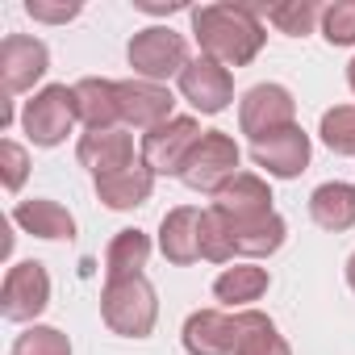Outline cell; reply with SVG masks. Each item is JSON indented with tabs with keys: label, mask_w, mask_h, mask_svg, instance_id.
<instances>
[{
	"label": "cell",
	"mask_w": 355,
	"mask_h": 355,
	"mask_svg": "<svg viewBox=\"0 0 355 355\" xmlns=\"http://www.w3.org/2000/svg\"><path fill=\"white\" fill-rule=\"evenodd\" d=\"M268 288H272L268 268H259V263H251V259H239L234 268H226V272L214 280V297H218L226 309H251V301H259Z\"/></svg>",
	"instance_id": "21"
},
{
	"label": "cell",
	"mask_w": 355,
	"mask_h": 355,
	"mask_svg": "<svg viewBox=\"0 0 355 355\" xmlns=\"http://www.w3.org/2000/svg\"><path fill=\"white\" fill-rule=\"evenodd\" d=\"M297 125V101L284 84H255L239 101V130L251 142H263L280 130Z\"/></svg>",
	"instance_id": "7"
},
{
	"label": "cell",
	"mask_w": 355,
	"mask_h": 355,
	"mask_svg": "<svg viewBox=\"0 0 355 355\" xmlns=\"http://www.w3.org/2000/svg\"><path fill=\"white\" fill-rule=\"evenodd\" d=\"M230 226V243H234V255L239 259H268V255H276L280 247H284V239H288V226H284V218L272 209V214H263V218H251V222H226Z\"/></svg>",
	"instance_id": "19"
},
{
	"label": "cell",
	"mask_w": 355,
	"mask_h": 355,
	"mask_svg": "<svg viewBox=\"0 0 355 355\" xmlns=\"http://www.w3.org/2000/svg\"><path fill=\"white\" fill-rule=\"evenodd\" d=\"M347 88H351V92H355V59H351V63H347Z\"/></svg>",
	"instance_id": "34"
},
{
	"label": "cell",
	"mask_w": 355,
	"mask_h": 355,
	"mask_svg": "<svg viewBox=\"0 0 355 355\" xmlns=\"http://www.w3.org/2000/svg\"><path fill=\"white\" fill-rule=\"evenodd\" d=\"M26 175H30V150L21 142L5 138V142H0V184H5L9 193H21Z\"/></svg>",
	"instance_id": "30"
},
{
	"label": "cell",
	"mask_w": 355,
	"mask_h": 355,
	"mask_svg": "<svg viewBox=\"0 0 355 355\" xmlns=\"http://www.w3.org/2000/svg\"><path fill=\"white\" fill-rule=\"evenodd\" d=\"M80 113H76V88L67 84H46L38 88L26 109H21V130L34 146H59L67 142V134L76 130Z\"/></svg>",
	"instance_id": "4"
},
{
	"label": "cell",
	"mask_w": 355,
	"mask_h": 355,
	"mask_svg": "<svg viewBox=\"0 0 355 355\" xmlns=\"http://www.w3.org/2000/svg\"><path fill=\"white\" fill-rule=\"evenodd\" d=\"M189 17H193V38L201 55L222 67L255 63L268 42V26L255 5H201V9H189Z\"/></svg>",
	"instance_id": "1"
},
{
	"label": "cell",
	"mask_w": 355,
	"mask_h": 355,
	"mask_svg": "<svg viewBox=\"0 0 355 355\" xmlns=\"http://www.w3.org/2000/svg\"><path fill=\"white\" fill-rule=\"evenodd\" d=\"M239 159H243V150H239V142L226 130H205V138L197 142V150L189 155V163L180 171V180L193 193L218 197V189L230 184L234 175H239Z\"/></svg>",
	"instance_id": "5"
},
{
	"label": "cell",
	"mask_w": 355,
	"mask_h": 355,
	"mask_svg": "<svg viewBox=\"0 0 355 355\" xmlns=\"http://www.w3.org/2000/svg\"><path fill=\"white\" fill-rule=\"evenodd\" d=\"M268 21L288 38H305V34H313V26H322V9L313 0H284V5L268 9Z\"/></svg>",
	"instance_id": "25"
},
{
	"label": "cell",
	"mask_w": 355,
	"mask_h": 355,
	"mask_svg": "<svg viewBox=\"0 0 355 355\" xmlns=\"http://www.w3.org/2000/svg\"><path fill=\"white\" fill-rule=\"evenodd\" d=\"M46 305H51L46 263H38V259L13 263L5 272V284H0V313H5L9 322H34Z\"/></svg>",
	"instance_id": "8"
},
{
	"label": "cell",
	"mask_w": 355,
	"mask_h": 355,
	"mask_svg": "<svg viewBox=\"0 0 355 355\" xmlns=\"http://www.w3.org/2000/svg\"><path fill=\"white\" fill-rule=\"evenodd\" d=\"M101 318L113 334L121 338H146L159 322V293L146 276L134 280H113L101 293Z\"/></svg>",
	"instance_id": "2"
},
{
	"label": "cell",
	"mask_w": 355,
	"mask_h": 355,
	"mask_svg": "<svg viewBox=\"0 0 355 355\" xmlns=\"http://www.w3.org/2000/svg\"><path fill=\"white\" fill-rule=\"evenodd\" d=\"M180 96H184L197 113L218 117V113H226L230 101H234V76H230V67H222V63L197 55V59L180 71Z\"/></svg>",
	"instance_id": "10"
},
{
	"label": "cell",
	"mask_w": 355,
	"mask_h": 355,
	"mask_svg": "<svg viewBox=\"0 0 355 355\" xmlns=\"http://www.w3.org/2000/svg\"><path fill=\"white\" fill-rule=\"evenodd\" d=\"M201 222H205V209L197 205H175L163 214L159 222V251L167 263L175 268H193L201 259Z\"/></svg>",
	"instance_id": "13"
},
{
	"label": "cell",
	"mask_w": 355,
	"mask_h": 355,
	"mask_svg": "<svg viewBox=\"0 0 355 355\" xmlns=\"http://www.w3.org/2000/svg\"><path fill=\"white\" fill-rule=\"evenodd\" d=\"M117 96H121V125L130 130H142L150 134L155 125L171 121L175 113V96L163 88V84H150V80H117Z\"/></svg>",
	"instance_id": "12"
},
{
	"label": "cell",
	"mask_w": 355,
	"mask_h": 355,
	"mask_svg": "<svg viewBox=\"0 0 355 355\" xmlns=\"http://www.w3.org/2000/svg\"><path fill=\"white\" fill-rule=\"evenodd\" d=\"M318 134H322V142H326L334 155L355 159V105H334V109H326L322 121H318Z\"/></svg>",
	"instance_id": "26"
},
{
	"label": "cell",
	"mask_w": 355,
	"mask_h": 355,
	"mask_svg": "<svg viewBox=\"0 0 355 355\" xmlns=\"http://www.w3.org/2000/svg\"><path fill=\"white\" fill-rule=\"evenodd\" d=\"M92 189H96V197H101L105 209L130 214V209H138V205L150 201V193H155V171L138 159V163L125 167V171H113V175H101V180H92Z\"/></svg>",
	"instance_id": "17"
},
{
	"label": "cell",
	"mask_w": 355,
	"mask_h": 355,
	"mask_svg": "<svg viewBox=\"0 0 355 355\" xmlns=\"http://www.w3.org/2000/svg\"><path fill=\"white\" fill-rule=\"evenodd\" d=\"M180 338H184L189 355H234L239 326H234V313H226V309H197V313H189Z\"/></svg>",
	"instance_id": "15"
},
{
	"label": "cell",
	"mask_w": 355,
	"mask_h": 355,
	"mask_svg": "<svg viewBox=\"0 0 355 355\" xmlns=\"http://www.w3.org/2000/svg\"><path fill=\"white\" fill-rule=\"evenodd\" d=\"M26 13L42 26H67L84 13L80 0H26Z\"/></svg>",
	"instance_id": "31"
},
{
	"label": "cell",
	"mask_w": 355,
	"mask_h": 355,
	"mask_svg": "<svg viewBox=\"0 0 355 355\" xmlns=\"http://www.w3.org/2000/svg\"><path fill=\"white\" fill-rule=\"evenodd\" d=\"M13 226H21L26 234L34 239H46V243H71L76 239V218L51 201V197H30L13 209Z\"/></svg>",
	"instance_id": "18"
},
{
	"label": "cell",
	"mask_w": 355,
	"mask_h": 355,
	"mask_svg": "<svg viewBox=\"0 0 355 355\" xmlns=\"http://www.w3.org/2000/svg\"><path fill=\"white\" fill-rule=\"evenodd\" d=\"M309 218L313 226L330 230V234H343L355 226V184H343V180H326L309 193Z\"/></svg>",
	"instance_id": "22"
},
{
	"label": "cell",
	"mask_w": 355,
	"mask_h": 355,
	"mask_svg": "<svg viewBox=\"0 0 355 355\" xmlns=\"http://www.w3.org/2000/svg\"><path fill=\"white\" fill-rule=\"evenodd\" d=\"M322 38L330 46H355V0H334L322 9Z\"/></svg>",
	"instance_id": "29"
},
{
	"label": "cell",
	"mask_w": 355,
	"mask_h": 355,
	"mask_svg": "<svg viewBox=\"0 0 355 355\" xmlns=\"http://www.w3.org/2000/svg\"><path fill=\"white\" fill-rule=\"evenodd\" d=\"M146 259H150V239H146L138 226H134V230H117L113 243L105 247V284L142 276Z\"/></svg>",
	"instance_id": "24"
},
{
	"label": "cell",
	"mask_w": 355,
	"mask_h": 355,
	"mask_svg": "<svg viewBox=\"0 0 355 355\" xmlns=\"http://www.w3.org/2000/svg\"><path fill=\"white\" fill-rule=\"evenodd\" d=\"M214 209H218L226 222H251V218H263V214H272V189H268L263 175H255V171H239L230 184L218 189Z\"/></svg>",
	"instance_id": "16"
},
{
	"label": "cell",
	"mask_w": 355,
	"mask_h": 355,
	"mask_svg": "<svg viewBox=\"0 0 355 355\" xmlns=\"http://www.w3.org/2000/svg\"><path fill=\"white\" fill-rule=\"evenodd\" d=\"M134 9H142V13H155V17H171V13H184V5H150V0H134Z\"/></svg>",
	"instance_id": "32"
},
{
	"label": "cell",
	"mask_w": 355,
	"mask_h": 355,
	"mask_svg": "<svg viewBox=\"0 0 355 355\" xmlns=\"http://www.w3.org/2000/svg\"><path fill=\"white\" fill-rule=\"evenodd\" d=\"M309 155H313V146H309V134L301 125H288L263 142H251V163L263 167L272 180H297L309 167Z\"/></svg>",
	"instance_id": "11"
},
{
	"label": "cell",
	"mask_w": 355,
	"mask_h": 355,
	"mask_svg": "<svg viewBox=\"0 0 355 355\" xmlns=\"http://www.w3.org/2000/svg\"><path fill=\"white\" fill-rule=\"evenodd\" d=\"M46 71H51V51H46L42 38L9 34L0 42V84H5V96L30 92Z\"/></svg>",
	"instance_id": "9"
},
{
	"label": "cell",
	"mask_w": 355,
	"mask_h": 355,
	"mask_svg": "<svg viewBox=\"0 0 355 355\" xmlns=\"http://www.w3.org/2000/svg\"><path fill=\"white\" fill-rule=\"evenodd\" d=\"M201 138H205V130H201L197 117H171V121L155 125L150 134H142L138 155L155 175H180Z\"/></svg>",
	"instance_id": "6"
},
{
	"label": "cell",
	"mask_w": 355,
	"mask_h": 355,
	"mask_svg": "<svg viewBox=\"0 0 355 355\" xmlns=\"http://www.w3.org/2000/svg\"><path fill=\"white\" fill-rule=\"evenodd\" d=\"M76 88V113L88 130H117L121 121V96H117V80H101V76H88Z\"/></svg>",
	"instance_id": "20"
},
{
	"label": "cell",
	"mask_w": 355,
	"mask_h": 355,
	"mask_svg": "<svg viewBox=\"0 0 355 355\" xmlns=\"http://www.w3.org/2000/svg\"><path fill=\"white\" fill-rule=\"evenodd\" d=\"M234 326H239V343L234 355H293L288 338L276 330V322L259 309H234Z\"/></svg>",
	"instance_id": "23"
},
{
	"label": "cell",
	"mask_w": 355,
	"mask_h": 355,
	"mask_svg": "<svg viewBox=\"0 0 355 355\" xmlns=\"http://www.w3.org/2000/svg\"><path fill=\"white\" fill-rule=\"evenodd\" d=\"M9 355H71V338L59 330V326H30L13 338V351Z\"/></svg>",
	"instance_id": "27"
},
{
	"label": "cell",
	"mask_w": 355,
	"mask_h": 355,
	"mask_svg": "<svg viewBox=\"0 0 355 355\" xmlns=\"http://www.w3.org/2000/svg\"><path fill=\"white\" fill-rule=\"evenodd\" d=\"M201 259L209 263H230L234 259V243H230V226L218 209H205V222H201Z\"/></svg>",
	"instance_id": "28"
},
{
	"label": "cell",
	"mask_w": 355,
	"mask_h": 355,
	"mask_svg": "<svg viewBox=\"0 0 355 355\" xmlns=\"http://www.w3.org/2000/svg\"><path fill=\"white\" fill-rule=\"evenodd\" d=\"M76 159H80V167L92 171V180H101V175L134 167V138L121 125L117 130H88L76 142Z\"/></svg>",
	"instance_id": "14"
},
{
	"label": "cell",
	"mask_w": 355,
	"mask_h": 355,
	"mask_svg": "<svg viewBox=\"0 0 355 355\" xmlns=\"http://www.w3.org/2000/svg\"><path fill=\"white\" fill-rule=\"evenodd\" d=\"M347 284H351V293H355V251H351V259H347Z\"/></svg>",
	"instance_id": "33"
},
{
	"label": "cell",
	"mask_w": 355,
	"mask_h": 355,
	"mask_svg": "<svg viewBox=\"0 0 355 355\" xmlns=\"http://www.w3.org/2000/svg\"><path fill=\"white\" fill-rule=\"evenodd\" d=\"M125 59L134 67L138 80H150V84H163V80H180V71L193 63L189 59V42L184 34H175L171 26H146L130 38L125 46Z\"/></svg>",
	"instance_id": "3"
}]
</instances>
